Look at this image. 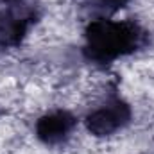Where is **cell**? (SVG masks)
<instances>
[{
  "mask_svg": "<svg viewBox=\"0 0 154 154\" xmlns=\"http://www.w3.org/2000/svg\"><path fill=\"white\" fill-rule=\"evenodd\" d=\"M145 45L143 29L131 20L93 18L84 29L82 54L90 63L106 66L134 54Z\"/></svg>",
  "mask_w": 154,
  "mask_h": 154,
  "instance_id": "cell-1",
  "label": "cell"
},
{
  "mask_svg": "<svg viewBox=\"0 0 154 154\" xmlns=\"http://www.w3.org/2000/svg\"><path fill=\"white\" fill-rule=\"evenodd\" d=\"M129 2H131V0H91V4H95V5L100 7L102 11H109V13L125 7Z\"/></svg>",
  "mask_w": 154,
  "mask_h": 154,
  "instance_id": "cell-6",
  "label": "cell"
},
{
  "mask_svg": "<svg viewBox=\"0 0 154 154\" xmlns=\"http://www.w3.org/2000/svg\"><path fill=\"white\" fill-rule=\"evenodd\" d=\"M77 125V118L68 109H54L41 115L34 124V133L41 143L59 145L65 143Z\"/></svg>",
  "mask_w": 154,
  "mask_h": 154,
  "instance_id": "cell-3",
  "label": "cell"
},
{
  "mask_svg": "<svg viewBox=\"0 0 154 154\" xmlns=\"http://www.w3.org/2000/svg\"><path fill=\"white\" fill-rule=\"evenodd\" d=\"M34 22H36V16L20 13L9 7L0 11V48L20 47L22 41L27 38V32Z\"/></svg>",
  "mask_w": 154,
  "mask_h": 154,
  "instance_id": "cell-4",
  "label": "cell"
},
{
  "mask_svg": "<svg viewBox=\"0 0 154 154\" xmlns=\"http://www.w3.org/2000/svg\"><path fill=\"white\" fill-rule=\"evenodd\" d=\"M0 2L7 4L9 9H14V11H20V13L38 18V0H0Z\"/></svg>",
  "mask_w": 154,
  "mask_h": 154,
  "instance_id": "cell-5",
  "label": "cell"
},
{
  "mask_svg": "<svg viewBox=\"0 0 154 154\" xmlns=\"http://www.w3.org/2000/svg\"><path fill=\"white\" fill-rule=\"evenodd\" d=\"M131 118H133L131 106L122 97L113 93L84 116V125L90 134L97 138H106L129 125Z\"/></svg>",
  "mask_w": 154,
  "mask_h": 154,
  "instance_id": "cell-2",
  "label": "cell"
}]
</instances>
